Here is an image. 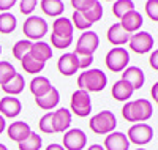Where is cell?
Wrapping results in <instances>:
<instances>
[{
    "label": "cell",
    "mask_w": 158,
    "mask_h": 150,
    "mask_svg": "<svg viewBox=\"0 0 158 150\" xmlns=\"http://www.w3.org/2000/svg\"><path fill=\"white\" fill-rule=\"evenodd\" d=\"M5 123H6V122H5V117L0 115V134H2L3 130H5Z\"/></svg>",
    "instance_id": "ee69618b"
},
{
    "label": "cell",
    "mask_w": 158,
    "mask_h": 150,
    "mask_svg": "<svg viewBox=\"0 0 158 150\" xmlns=\"http://www.w3.org/2000/svg\"><path fill=\"white\" fill-rule=\"evenodd\" d=\"M153 107L149 100H135V101H127L122 107V115L127 122H146L152 117Z\"/></svg>",
    "instance_id": "6da1fadb"
},
{
    "label": "cell",
    "mask_w": 158,
    "mask_h": 150,
    "mask_svg": "<svg viewBox=\"0 0 158 150\" xmlns=\"http://www.w3.org/2000/svg\"><path fill=\"white\" fill-rule=\"evenodd\" d=\"M48 22L43 19V18H40V16H29L27 19H25L24 22V27H22V30H24V35L27 36V40L30 41V40H41L46 33H48Z\"/></svg>",
    "instance_id": "277c9868"
},
{
    "label": "cell",
    "mask_w": 158,
    "mask_h": 150,
    "mask_svg": "<svg viewBox=\"0 0 158 150\" xmlns=\"http://www.w3.org/2000/svg\"><path fill=\"white\" fill-rule=\"evenodd\" d=\"M136 150H146V148H136Z\"/></svg>",
    "instance_id": "7dc6e473"
},
{
    "label": "cell",
    "mask_w": 158,
    "mask_h": 150,
    "mask_svg": "<svg viewBox=\"0 0 158 150\" xmlns=\"http://www.w3.org/2000/svg\"><path fill=\"white\" fill-rule=\"evenodd\" d=\"M108 41L114 46H122V44H127L130 41V33H127L120 24H112L109 29H108Z\"/></svg>",
    "instance_id": "ac0fdd59"
},
{
    "label": "cell",
    "mask_w": 158,
    "mask_h": 150,
    "mask_svg": "<svg viewBox=\"0 0 158 150\" xmlns=\"http://www.w3.org/2000/svg\"><path fill=\"white\" fill-rule=\"evenodd\" d=\"M73 43V36H57L52 33L51 35V44L57 49H67Z\"/></svg>",
    "instance_id": "e575fe53"
},
{
    "label": "cell",
    "mask_w": 158,
    "mask_h": 150,
    "mask_svg": "<svg viewBox=\"0 0 158 150\" xmlns=\"http://www.w3.org/2000/svg\"><path fill=\"white\" fill-rule=\"evenodd\" d=\"M73 22L68 18H57L52 22V33L57 36H73Z\"/></svg>",
    "instance_id": "603a6c76"
},
{
    "label": "cell",
    "mask_w": 158,
    "mask_h": 150,
    "mask_svg": "<svg viewBox=\"0 0 158 150\" xmlns=\"http://www.w3.org/2000/svg\"><path fill=\"white\" fill-rule=\"evenodd\" d=\"M89 127L95 134H109L117 127V119L111 111H101L90 119Z\"/></svg>",
    "instance_id": "3957f363"
},
{
    "label": "cell",
    "mask_w": 158,
    "mask_h": 150,
    "mask_svg": "<svg viewBox=\"0 0 158 150\" xmlns=\"http://www.w3.org/2000/svg\"><path fill=\"white\" fill-rule=\"evenodd\" d=\"M30 56L38 60V62H41V63H46V60H49L52 57V49L48 43L44 41H36L32 44V49H30Z\"/></svg>",
    "instance_id": "44dd1931"
},
{
    "label": "cell",
    "mask_w": 158,
    "mask_h": 150,
    "mask_svg": "<svg viewBox=\"0 0 158 150\" xmlns=\"http://www.w3.org/2000/svg\"><path fill=\"white\" fill-rule=\"evenodd\" d=\"M79 60V70H87L94 62V56H77Z\"/></svg>",
    "instance_id": "f35d334b"
},
{
    "label": "cell",
    "mask_w": 158,
    "mask_h": 150,
    "mask_svg": "<svg viewBox=\"0 0 158 150\" xmlns=\"http://www.w3.org/2000/svg\"><path fill=\"white\" fill-rule=\"evenodd\" d=\"M22 111V104L18 98L15 97H3L0 100V115L13 119V117H18Z\"/></svg>",
    "instance_id": "4fadbf2b"
},
{
    "label": "cell",
    "mask_w": 158,
    "mask_h": 150,
    "mask_svg": "<svg viewBox=\"0 0 158 150\" xmlns=\"http://www.w3.org/2000/svg\"><path fill=\"white\" fill-rule=\"evenodd\" d=\"M150 93H152V98H153V100H156V98H158V82H155V84L152 85Z\"/></svg>",
    "instance_id": "b9f144b4"
},
{
    "label": "cell",
    "mask_w": 158,
    "mask_h": 150,
    "mask_svg": "<svg viewBox=\"0 0 158 150\" xmlns=\"http://www.w3.org/2000/svg\"><path fill=\"white\" fill-rule=\"evenodd\" d=\"M106 66L112 73H120L123 71L128 62H130V54L125 48H112L106 54Z\"/></svg>",
    "instance_id": "5b68a950"
},
{
    "label": "cell",
    "mask_w": 158,
    "mask_h": 150,
    "mask_svg": "<svg viewBox=\"0 0 158 150\" xmlns=\"http://www.w3.org/2000/svg\"><path fill=\"white\" fill-rule=\"evenodd\" d=\"M16 76V68L10 62H0V85H5L8 81Z\"/></svg>",
    "instance_id": "1f68e13d"
},
{
    "label": "cell",
    "mask_w": 158,
    "mask_h": 150,
    "mask_svg": "<svg viewBox=\"0 0 158 150\" xmlns=\"http://www.w3.org/2000/svg\"><path fill=\"white\" fill-rule=\"evenodd\" d=\"M71 112L76 114L77 117H87L92 112V100L90 95L85 90H76L71 95V101H70Z\"/></svg>",
    "instance_id": "52a82bcc"
},
{
    "label": "cell",
    "mask_w": 158,
    "mask_h": 150,
    "mask_svg": "<svg viewBox=\"0 0 158 150\" xmlns=\"http://www.w3.org/2000/svg\"><path fill=\"white\" fill-rule=\"evenodd\" d=\"M52 123H54V131L56 133H63L67 131L71 125V112L65 107H60L57 111L52 112Z\"/></svg>",
    "instance_id": "2e32d148"
},
{
    "label": "cell",
    "mask_w": 158,
    "mask_h": 150,
    "mask_svg": "<svg viewBox=\"0 0 158 150\" xmlns=\"http://www.w3.org/2000/svg\"><path fill=\"white\" fill-rule=\"evenodd\" d=\"M8 133V138L11 141H15L18 144H21L22 141H25L30 136L32 130H30V125L29 123H25V122H15V123H11L6 130Z\"/></svg>",
    "instance_id": "5bb4252c"
},
{
    "label": "cell",
    "mask_w": 158,
    "mask_h": 150,
    "mask_svg": "<svg viewBox=\"0 0 158 150\" xmlns=\"http://www.w3.org/2000/svg\"><path fill=\"white\" fill-rule=\"evenodd\" d=\"M46 150H65V148H63V145H60V144H49V145L46 147Z\"/></svg>",
    "instance_id": "7bdbcfd3"
},
{
    "label": "cell",
    "mask_w": 158,
    "mask_h": 150,
    "mask_svg": "<svg viewBox=\"0 0 158 150\" xmlns=\"http://www.w3.org/2000/svg\"><path fill=\"white\" fill-rule=\"evenodd\" d=\"M38 2L36 0H21L19 2V10L22 15H30V13L36 8Z\"/></svg>",
    "instance_id": "74e56055"
},
{
    "label": "cell",
    "mask_w": 158,
    "mask_h": 150,
    "mask_svg": "<svg viewBox=\"0 0 158 150\" xmlns=\"http://www.w3.org/2000/svg\"><path fill=\"white\" fill-rule=\"evenodd\" d=\"M71 22H73V27H76V29H79V30H84V32H87V29H90V27H92V24L84 18L82 13H77V11L73 13Z\"/></svg>",
    "instance_id": "836d02e7"
},
{
    "label": "cell",
    "mask_w": 158,
    "mask_h": 150,
    "mask_svg": "<svg viewBox=\"0 0 158 150\" xmlns=\"http://www.w3.org/2000/svg\"><path fill=\"white\" fill-rule=\"evenodd\" d=\"M130 48L136 54H146L152 51L153 48V38L147 32H136L135 35L130 36Z\"/></svg>",
    "instance_id": "30bf717a"
},
{
    "label": "cell",
    "mask_w": 158,
    "mask_h": 150,
    "mask_svg": "<svg viewBox=\"0 0 158 150\" xmlns=\"http://www.w3.org/2000/svg\"><path fill=\"white\" fill-rule=\"evenodd\" d=\"M122 25V29L127 32V33H136L141 25H142V16L139 15V13L136 10L127 13V15L120 19V22H118Z\"/></svg>",
    "instance_id": "e0dca14e"
},
{
    "label": "cell",
    "mask_w": 158,
    "mask_h": 150,
    "mask_svg": "<svg viewBox=\"0 0 158 150\" xmlns=\"http://www.w3.org/2000/svg\"><path fill=\"white\" fill-rule=\"evenodd\" d=\"M106 84H108V76L104 74L101 70H98V68L85 70L77 77L79 90H85L87 93H90V92H101V90H104Z\"/></svg>",
    "instance_id": "7a4b0ae2"
},
{
    "label": "cell",
    "mask_w": 158,
    "mask_h": 150,
    "mask_svg": "<svg viewBox=\"0 0 158 150\" xmlns=\"http://www.w3.org/2000/svg\"><path fill=\"white\" fill-rule=\"evenodd\" d=\"M41 136H38V133H30V136L25 141H22L21 144H18L19 150H40L41 148Z\"/></svg>",
    "instance_id": "f1b7e54d"
},
{
    "label": "cell",
    "mask_w": 158,
    "mask_h": 150,
    "mask_svg": "<svg viewBox=\"0 0 158 150\" xmlns=\"http://www.w3.org/2000/svg\"><path fill=\"white\" fill-rule=\"evenodd\" d=\"M122 79L127 81V82L133 87L135 90H139L144 82H146V76H144V71L138 66H127L123 73H122Z\"/></svg>",
    "instance_id": "9a60e30c"
},
{
    "label": "cell",
    "mask_w": 158,
    "mask_h": 150,
    "mask_svg": "<svg viewBox=\"0 0 158 150\" xmlns=\"http://www.w3.org/2000/svg\"><path fill=\"white\" fill-rule=\"evenodd\" d=\"M111 92H112V97L117 101H128V98H131V95H133L135 89L131 87L127 81L120 79V81H117V82H114Z\"/></svg>",
    "instance_id": "ffe728a7"
},
{
    "label": "cell",
    "mask_w": 158,
    "mask_h": 150,
    "mask_svg": "<svg viewBox=\"0 0 158 150\" xmlns=\"http://www.w3.org/2000/svg\"><path fill=\"white\" fill-rule=\"evenodd\" d=\"M87 150H104V147H101L100 144H92V145H89Z\"/></svg>",
    "instance_id": "f6af8a7d"
},
{
    "label": "cell",
    "mask_w": 158,
    "mask_h": 150,
    "mask_svg": "<svg viewBox=\"0 0 158 150\" xmlns=\"http://www.w3.org/2000/svg\"><path fill=\"white\" fill-rule=\"evenodd\" d=\"M149 62H150V66L153 68V70H156V71H158V49L152 52V56H150Z\"/></svg>",
    "instance_id": "60d3db41"
},
{
    "label": "cell",
    "mask_w": 158,
    "mask_h": 150,
    "mask_svg": "<svg viewBox=\"0 0 158 150\" xmlns=\"http://www.w3.org/2000/svg\"><path fill=\"white\" fill-rule=\"evenodd\" d=\"M52 112H46L41 119H40L38 122V128L41 133H46V134H52V133H56L54 131V123H52Z\"/></svg>",
    "instance_id": "d6a6232c"
},
{
    "label": "cell",
    "mask_w": 158,
    "mask_h": 150,
    "mask_svg": "<svg viewBox=\"0 0 158 150\" xmlns=\"http://www.w3.org/2000/svg\"><path fill=\"white\" fill-rule=\"evenodd\" d=\"M146 13L152 21L158 22V0H149V2H146Z\"/></svg>",
    "instance_id": "d590c367"
},
{
    "label": "cell",
    "mask_w": 158,
    "mask_h": 150,
    "mask_svg": "<svg viewBox=\"0 0 158 150\" xmlns=\"http://www.w3.org/2000/svg\"><path fill=\"white\" fill-rule=\"evenodd\" d=\"M15 0H0V10H2L3 13H8V10H11L13 6H15Z\"/></svg>",
    "instance_id": "ab89813d"
},
{
    "label": "cell",
    "mask_w": 158,
    "mask_h": 150,
    "mask_svg": "<svg viewBox=\"0 0 158 150\" xmlns=\"http://www.w3.org/2000/svg\"><path fill=\"white\" fill-rule=\"evenodd\" d=\"M24 87H25L24 77L19 73H16V76L13 77L11 81H8L5 85H2V90L8 95V97H15V95H19L24 90Z\"/></svg>",
    "instance_id": "d4e9b609"
},
{
    "label": "cell",
    "mask_w": 158,
    "mask_h": 150,
    "mask_svg": "<svg viewBox=\"0 0 158 150\" xmlns=\"http://www.w3.org/2000/svg\"><path fill=\"white\" fill-rule=\"evenodd\" d=\"M104 150H128L130 148V141L127 134L120 131H112L106 136L104 139Z\"/></svg>",
    "instance_id": "7c38bea8"
},
{
    "label": "cell",
    "mask_w": 158,
    "mask_h": 150,
    "mask_svg": "<svg viewBox=\"0 0 158 150\" xmlns=\"http://www.w3.org/2000/svg\"><path fill=\"white\" fill-rule=\"evenodd\" d=\"M32 44H33V43H30L29 40H19V41H18L15 46H13V57L21 62L22 57L27 56V54L30 52Z\"/></svg>",
    "instance_id": "4dcf8cb0"
},
{
    "label": "cell",
    "mask_w": 158,
    "mask_h": 150,
    "mask_svg": "<svg viewBox=\"0 0 158 150\" xmlns=\"http://www.w3.org/2000/svg\"><path fill=\"white\" fill-rule=\"evenodd\" d=\"M155 101H156V104H158V98H156V100H155Z\"/></svg>",
    "instance_id": "681fc988"
},
{
    "label": "cell",
    "mask_w": 158,
    "mask_h": 150,
    "mask_svg": "<svg viewBox=\"0 0 158 150\" xmlns=\"http://www.w3.org/2000/svg\"><path fill=\"white\" fill-rule=\"evenodd\" d=\"M51 89H52L51 81L44 76H36L30 81V92L33 93L35 98H40V97H43V95H46Z\"/></svg>",
    "instance_id": "7402d4cb"
},
{
    "label": "cell",
    "mask_w": 158,
    "mask_h": 150,
    "mask_svg": "<svg viewBox=\"0 0 158 150\" xmlns=\"http://www.w3.org/2000/svg\"><path fill=\"white\" fill-rule=\"evenodd\" d=\"M128 141L138 144V145H144V144H149L153 138V130L150 125L147 123H136L133 127H130L128 130Z\"/></svg>",
    "instance_id": "ba28073f"
},
{
    "label": "cell",
    "mask_w": 158,
    "mask_h": 150,
    "mask_svg": "<svg viewBox=\"0 0 158 150\" xmlns=\"http://www.w3.org/2000/svg\"><path fill=\"white\" fill-rule=\"evenodd\" d=\"M98 44H100L98 35L92 30H87L77 38L74 54L76 56H94V52L98 49Z\"/></svg>",
    "instance_id": "8992f818"
},
{
    "label": "cell",
    "mask_w": 158,
    "mask_h": 150,
    "mask_svg": "<svg viewBox=\"0 0 158 150\" xmlns=\"http://www.w3.org/2000/svg\"><path fill=\"white\" fill-rule=\"evenodd\" d=\"M40 6H41L44 15L51 18H60V15L65 10V3L62 0H41Z\"/></svg>",
    "instance_id": "cb8c5ba5"
},
{
    "label": "cell",
    "mask_w": 158,
    "mask_h": 150,
    "mask_svg": "<svg viewBox=\"0 0 158 150\" xmlns=\"http://www.w3.org/2000/svg\"><path fill=\"white\" fill-rule=\"evenodd\" d=\"M16 29V18L11 13H0V33L8 35Z\"/></svg>",
    "instance_id": "83f0119b"
},
{
    "label": "cell",
    "mask_w": 158,
    "mask_h": 150,
    "mask_svg": "<svg viewBox=\"0 0 158 150\" xmlns=\"http://www.w3.org/2000/svg\"><path fill=\"white\" fill-rule=\"evenodd\" d=\"M135 10V3L131 0H117V2L112 5V15L118 19H122L127 13Z\"/></svg>",
    "instance_id": "4316f807"
},
{
    "label": "cell",
    "mask_w": 158,
    "mask_h": 150,
    "mask_svg": "<svg viewBox=\"0 0 158 150\" xmlns=\"http://www.w3.org/2000/svg\"><path fill=\"white\" fill-rule=\"evenodd\" d=\"M0 54H2V46H0Z\"/></svg>",
    "instance_id": "c3c4849f"
},
{
    "label": "cell",
    "mask_w": 158,
    "mask_h": 150,
    "mask_svg": "<svg viewBox=\"0 0 158 150\" xmlns=\"http://www.w3.org/2000/svg\"><path fill=\"white\" fill-rule=\"evenodd\" d=\"M0 150H8V148H6V147H5L3 144H0Z\"/></svg>",
    "instance_id": "bcb514c9"
},
{
    "label": "cell",
    "mask_w": 158,
    "mask_h": 150,
    "mask_svg": "<svg viewBox=\"0 0 158 150\" xmlns=\"http://www.w3.org/2000/svg\"><path fill=\"white\" fill-rule=\"evenodd\" d=\"M94 2H95V0H73L71 5H73L74 11L84 13V11H87L92 5H94Z\"/></svg>",
    "instance_id": "8d00e7d4"
},
{
    "label": "cell",
    "mask_w": 158,
    "mask_h": 150,
    "mask_svg": "<svg viewBox=\"0 0 158 150\" xmlns=\"http://www.w3.org/2000/svg\"><path fill=\"white\" fill-rule=\"evenodd\" d=\"M57 70L63 76H73L79 70V60L74 52H68L57 60Z\"/></svg>",
    "instance_id": "8fae6325"
},
{
    "label": "cell",
    "mask_w": 158,
    "mask_h": 150,
    "mask_svg": "<svg viewBox=\"0 0 158 150\" xmlns=\"http://www.w3.org/2000/svg\"><path fill=\"white\" fill-rule=\"evenodd\" d=\"M35 101H36L38 107L44 109V111H51V109H54L59 104L60 93H59V90L56 87H52L46 95H43V97H40V98H35Z\"/></svg>",
    "instance_id": "d6986e66"
},
{
    "label": "cell",
    "mask_w": 158,
    "mask_h": 150,
    "mask_svg": "<svg viewBox=\"0 0 158 150\" xmlns=\"http://www.w3.org/2000/svg\"><path fill=\"white\" fill-rule=\"evenodd\" d=\"M21 65H22V68H24V71L29 73V74H38V73H41V71L44 70V63L35 60V59L30 56V52L27 54V56L22 57Z\"/></svg>",
    "instance_id": "484cf974"
},
{
    "label": "cell",
    "mask_w": 158,
    "mask_h": 150,
    "mask_svg": "<svg viewBox=\"0 0 158 150\" xmlns=\"http://www.w3.org/2000/svg\"><path fill=\"white\" fill-rule=\"evenodd\" d=\"M82 15H84V18H85L92 25H94L95 22H98V21L103 18V6H101L100 2H97V0H95L94 5H92L87 11H84Z\"/></svg>",
    "instance_id": "f546056e"
},
{
    "label": "cell",
    "mask_w": 158,
    "mask_h": 150,
    "mask_svg": "<svg viewBox=\"0 0 158 150\" xmlns=\"http://www.w3.org/2000/svg\"><path fill=\"white\" fill-rule=\"evenodd\" d=\"M87 144V136L82 130L73 128L68 130L63 136V148L65 150H82Z\"/></svg>",
    "instance_id": "9c48e42d"
}]
</instances>
